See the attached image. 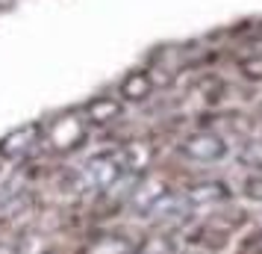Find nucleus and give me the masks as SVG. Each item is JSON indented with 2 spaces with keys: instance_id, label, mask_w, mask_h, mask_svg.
<instances>
[{
  "instance_id": "nucleus-2",
  "label": "nucleus",
  "mask_w": 262,
  "mask_h": 254,
  "mask_svg": "<svg viewBox=\"0 0 262 254\" xmlns=\"http://www.w3.org/2000/svg\"><path fill=\"white\" fill-rule=\"evenodd\" d=\"M45 136V127L41 124H30V127H15L0 139V157L3 160H24L33 148L41 142Z\"/></svg>"
},
{
  "instance_id": "nucleus-8",
  "label": "nucleus",
  "mask_w": 262,
  "mask_h": 254,
  "mask_svg": "<svg viewBox=\"0 0 262 254\" xmlns=\"http://www.w3.org/2000/svg\"><path fill=\"white\" fill-rule=\"evenodd\" d=\"M154 92V83H150V74L147 71H133L121 80V101H130V104H142L147 101Z\"/></svg>"
},
{
  "instance_id": "nucleus-4",
  "label": "nucleus",
  "mask_w": 262,
  "mask_h": 254,
  "mask_svg": "<svg viewBox=\"0 0 262 254\" xmlns=\"http://www.w3.org/2000/svg\"><path fill=\"white\" fill-rule=\"evenodd\" d=\"M50 148H56V151H71V148H80L85 142V124L83 121H77L74 115H65V119H56L50 124L48 130Z\"/></svg>"
},
{
  "instance_id": "nucleus-10",
  "label": "nucleus",
  "mask_w": 262,
  "mask_h": 254,
  "mask_svg": "<svg viewBox=\"0 0 262 254\" xmlns=\"http://www.w3.org/2000/svg\"><path fill=\"white\" fill-rule=\"evenodd\" d=\"M177 245H174V237L162 230V233H150V237H142L136 242L133 254H174Z\"/></svg>"
},
{
  "instance_id": "nucleus-6",
  "label": "nucleus",
  "mask_w": 262,
  "mask_h": 254,
  "mask_svg": "<svg viewBox=\"0 0 262 254\" xmlns=\"http://www.w3.org/2000/svg\"><path fill=\"white\" fill-rule=\"evenodd\" d=\"M171 186H168L165 181H159V178H147V174H142L139 178V183H136V189L130 192V204L133 210L139 213V216H147L150 213V207L162 198V195L168 192Z\"/></svg>"
},
{
  "instance_id": "nucleus-3",
  "label": "nucleus",
  "mask_w": 262,
  "mask_h": 254,
  "mask_svg": "<svg viewBox=\"0 0 262 254\" xmlns=\"http://www.w3.org/2000/svg\"><path fill=\"white\" fill-rule=\"evenodd\" d=\"M189 213H191V207H189V201L183 198V192H171V189H168V192L150 207L147 219L156 222V225H162V228H174L180 222H186Z\"/></svg>"
},
{
  "instance_id": "nucleus-13",
  "label": "nucleus",
  "mask_w": 262,
  "mask_h": 254,
  "mask_svg": "<svg viewBox=\"0 0 262 254\" xmlns=\"http://www.w3.org/2000/svg\"><path fill=\"white\" fill-rule=\"evenodd\" d=\"M245 189H248L250 198H262V174H259V178H253V181H248Z\"/></svg>"
},
{
  "instance_id": "nucleus-1",
  "label": "nucleus",
  "mask_w": 262,
  "mask_h": 254,
  "mask_svg": "<svg viewBox=\"0 0 262 254\" xmlns=\"http://www.w3.org/2000/svg\"><path fill=\"white\" fill-rule=\"evenodd\" d=\"M180 151L189 160H194V163H215V160H221L227 154V142L218 133L198 130V133H191L189 139H183Z\"/></svg>"
},
{
  "instance_id": "nucleus-12",
  "label": "nucleus",
  "mask_w": 262,
  "mask_h": 254,
  "mask_svg": "<svg viewBox=\"0 0 262 254\" xmlns=\"http://www.w3.org/2000/svg\"><path fill=\"white\" fill-rule=\"evenodd\" d=\"M242 254H262V230H259V233H253V237L245 242Z\"/></svg>"
},
{
  "instance_id": "nucleus-14",
  "label": "nucleus",
  "mask_w": 262,
  "mask_h": 254,
  "mask_svg": "<svg viewBox=\"0 0 262 254\" xmlns=\"http://www.w3.org/2000/svg\"><path fill=\"white\" fill-rule=\"evenodd\" d=\"M0 254H15L12 245H0Z\"/></svg>"
},
{
  "instance_id": "nucleus-5",
  "label": "nucleus",
  "mask_w": 262,
  "mask_h": 254,
  "mask_svg": "<svg viewBox=\"0 0 262 254\" xmlns=\"http://www.w3.org/2000/svg\"><path fill=\"white\" fill-rule=\"evenodd\" d=\"M183 198L189 201L191 210L194 207H212V204H224L227 198H230V189L221 181H194L186 186Z\"/></svg>"
},
{
  "instance_id": "nucleus-9",
  "label": "nucleus",
  "mask_w": 262,
  "mask_h": 254,
  "mask_svg": "<svg viewBox=\"0 0 262 254\" xmlns=\"http://www.w3.org/2000/svg\"><path fill=\"white\" fill-rule=\"evenodd\" d=\"M121 115V101L118 97H95L92 104H85V121L89 124H112Z\"/></svg>"
},
{
  "instance_id": "nucleus-11",
  "label": "nucleus",
  "mask_w": 262,
  "mask_h": 254,
  "mask_svg": "<svg viewBox=\"0 0 262 254\" xmlns=\"http://www.w3.org/2000/svg\"><path fill=\"white\" fill-rule=\"evenodd\" d=\"M242 71L248 74V77H262V53H256L253 60L242 62Z\"/></svg>"
},
{
  "instance_id": "nucleus-7",
  "label": "nucleus",
  "mask_w": 262,
  "mask_h": 254,
  "mask_svg": "<svg viewBox=\"0 0 262 254\" xmlns=\"http://www.w3.org/2000/svg\"><path fill=\"white\" fill-rule=\"evenodd\" d=\"M133 248H136V242H130L121 233H100L85 242L83 254H133Z\"/></svg>"
}]
</instances>
